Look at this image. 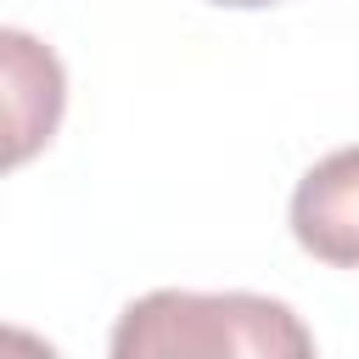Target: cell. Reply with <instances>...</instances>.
I'll use <instances>...</instances> for the list:
<instances>
[{
    "label": "cell",
    "mask_w": 359,
    "mask_h": 359,
    "mask_svg": "<svg viewBox=\"0 0 359 359\" xmlns=\"http://www.w3.org/2000/svg\"><path fill=\"white\" fill-rule=\"evenodd\" d=\"M118 359H309L314 331L258 292H146L112 325Z\"/></svg>",
    "instance_id": "cell-1"
},
{
    "label": "cell",
    "mask_w": 359,
    "mask_h": 359,
    "mask_svg": "<svg viewBox=\"0 0 359 359\" xmlns=\"http://www.w3.org/2000/svg\"><path fill=\"white\" fill-rule=\"evenodd\" d=\"M292 236L331 269H359V146L320 157L292 191Z\"/></svg>",
    "instance_id": "cell-2"
},
{
    "label": "cell",
    "mask_w": 359,
    "mask_h": 359,
    "mask_svg": "<svg viewBox=\"0 0 359 359\" xmlns=\"http://www.w3.org/2000/svg\"><path fill=\"white\" fill-rule=\"evenodd\" d=\"M0 62H6V163L22 168L39 146H50L67 101V79L50 45H39L22 28L0 34Z\"/></svg>",
    "instance_id": "cell-3"
},
{
    "label": "cell",
    "mask_w": 359,
    "mask_h": 359,
    "mask_svg": "<svg viewBox=\"0 0 359 359\" xmlns=\"http://www.w3.org/2000/svg\"><path fill=\"white\" fill-rule=\"evenodd\" d=\"M208 6H230V11H258V6H280V0H208Z\"/></svg>",
    "instance_id": "cell-4"
}]
</instances>
